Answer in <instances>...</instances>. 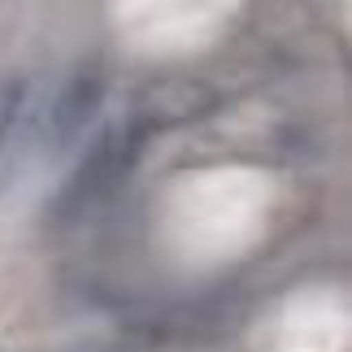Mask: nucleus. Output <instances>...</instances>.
<instances>
[{"mask_svg": "<svg viewBox=\"0 0 352 352\" xmlns=\"http://www.w3.org/2000/svg\"><path fill=\"white\" fill-rule=\"evenodd\" d=\"M157 131H161V122L148 113L144 100H135L122 118H113L109 126H100L91 135V144L83 148V157L74 161V170L65 174L61 187L52 192L48 213H44L48 226L65 231V226L87 222L100 205H109L122 192V183L135 174L148 140H153Z\"/></svg>", "mask_w": 352, "mask_h": 352, "instance_id": "f257e3e1", "label": "nucleus"}, {"mask_svg": "<svg viewBox=\"0 0 352 352\" xmlns=\"http://www.w3.org/2000/svg\"><path fill=\"white\" fill-rule=\"evenodd\" d=\"M104 96H109V70L100 57L74 61L57 91L48 96V104L39 109V135H35V153L44 161H61L65 153H74L83 144V135L91 131V122L100 118Z\"/></svg>", "mask_w": 352, "mask_h": 352, "instance_id": "f03ea898", "label": "nucleus"}, {"mask_svg": "<svg viewBox=\"0 0 352 352\" xmlns=\"http://www.w3.org/2000/svg\"><path fill=\"white\" fill-rule=\"evenodd\" d=\"M39 135V96L31 78H9L0 87V196L18 183L26 161L35 157Z\"/></svg>", "mask_w": 352, "mask_h": 352, "instance_id": "7ed1b4c3", "label": "nucleus"}]
</instances>
